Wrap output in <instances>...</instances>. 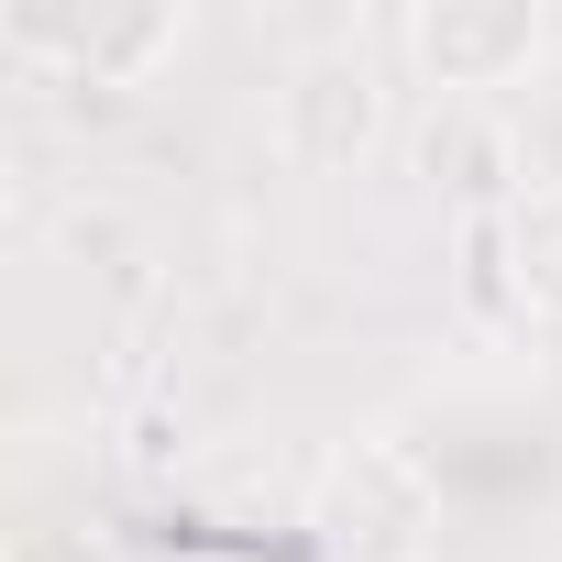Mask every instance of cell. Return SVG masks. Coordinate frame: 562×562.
Wrapping results in <instances>:
<instances>
[{
    "label": "cell",
    "mask_w": 562,
    "mask_h": 562,
    "mask_svg": "<svg viewBox=\"0 0 562 562\" xmlns=\"http://www.w3.org/2000/svg\"><path fill=\"white\" fill-rule=\"evenodd\" d=\"M310 540L321 562H430L441 551V485L408 441H342L310 474Z\"/></svg>",
    "instance_id": "1"
},
{
    "label": "cell",
    "mask_w": 562,
    "mask_h": 562,
    "mask_svg": "<svg viewBox=\"0 0 562 562\" xmlns=\"http://www.w3.org/2000/svg\"><path fill=\"white\" fill-rule=\"evenodd\" d=\"M386 133H397V89L364 45H321L276 78V155L310 177H353Z\"/></svg>",
    "instance_id": "2"
},
{
    "label": "cell",
    "mask_w": 562,
    "mask_h": 562,
    "mask_svg": "<svg viewBox=\"0 0 562 562\" xmlns=\"http://www.w3.org/2000/svg\"><path fill=\"white\" fill-rule=\"evenodd\" d=\"M540 45H551V23L529 12V0H419V12H408L419 78H430V89H463V100L518 89V78L540 67Z\"/></svg>",
    "instance_id": "3"
},
{
    "label": "cell",
    "mask_w": 562,
    "mask_h": 562,
    "mask_svg": "<svg viewBox=\"0 0 562 562\" xmlns=\"http://www.w3.org/2000/svg\"><path fill=\"white\" fill-rule=\"evenodd\" d=\"M188 45V12H12V56H56L78 89H144L166 56Z\"/></svg>",
    "instance_id": "4"
},
{
    "label": "cell",
    "mask_w": 562,
    "mask_h": 562,
    "mask_svg": "<svg viewBox=\"0 0 562 562\" xmlns=\"http://www.w3.org/2000/svg\"><path fill=\"white\" fill-rule=\"evenodd\" d=\"M496 265H507V299L529 331H562V177H529V199H507L496 221Z\"/></svg>",
    "instance_id": "5"
},
{
    "label": "cell",
    "mask_w": 562,
    "mask_h": 562,
    "mask_svg": "<svg viewBox=\"0 0 562 562\" xmlns=\"http://www.w3.org/2000/svg\"><path fill=\"white\" fill-rule=\"evenodd\" d=\"M419 166L452 188V199H474V221H496L507 199H529V177H518V144H507V122L496 111H474V100H452L430 133H419Z\"/></svg>",
    "instance_id": "6"
},
{
    "label": "cell",
    "mask_w": 562,
    "mask_h": 562,
    "mask_svg": "<svg viewBox=\"0 0 562 562\" xmlns=\"http://www.w3.org/2000/svg\"><path fill=\"white\" fill-rule=\"evenodd\" d=\"M0 562H122V551H111L100 529H23Z\"/></svg>",
    "instance_id": "7"
}]
</instances>
